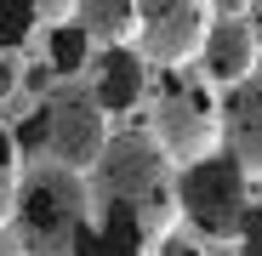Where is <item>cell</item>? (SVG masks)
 Wrapping results in <instances>:
<instances>
[{"mask_svg":"<svg viewBox=\"0 0 262 256\" xmlns=\"http://www.w3.org/2000/svg\"><path fill=\"white\" fill-rule=\"evenodd\" d=\"M85 199H92V222L154 250L171 228H177V165L160 154V143L148 131H108L92 182H85Z\"/></svg>","mask_w":262,"mask_h":256,"instance_id":"1","label":"cell"},{"mask_svg":"<svg viewBox=\"0 0 262 256\" xmlns=\"http://www.w3.org/2000/svg\"><path fill=\"white\" fill-rule=\"evenodd\" d=\"M6 228L17 234V245L29 256H74L85 228H92V199H85L80 171L34 159L17 182V205H12Z\"/></svg>","mask_w":262,"mask_h":256,"instance_id":"2","label":"cell"},{"mask_svg":"<svg viewBox=\"0 0 262 256\" xmlns=\"http://www.w3.org/2000/svg\"><path fill=\"white\" fill-rule=\"evenodd\" d=\"M251 211V177L228 148H211L194 165H177V217L200 239H239V222Z\"/></svg>","mask_w":262,"mask_h":256,"instance_id":"3","label":"cell"},{"mask_svg":"<svg viewBox=\"0 0 262 256\" xmlns=\"http://www.w3.org/2000/svg\"><path fill=\"white\" fill-rule=\"evenodd\" d=\"M148 137L160 143V154L171 165H194L211 148H223V103H216V85L171 68V85L154 97V114H148Z\"/></svg>","mask_w":262,"mask_h":256,"instance_id":"4","label":"cell"},{"mask_svg":"<svg viewBox=\"0 0 262 256\" xmlns=\"http://www.w3.org/2000/svg\"><path fill=\"white\" fill-rule=\"evenodd\" d=\"M40 120H46V154H52V165H63V171H92L97 165V154L108 143V114L97 108V97L85 91V85L63 80L52 91V103L40 108Z\"/></svg>","mask_w":262,"mask_h":256,"instance_id":"5","label":"cell"},{"mask_svg":"<svg viewBox=\"0 0 262 256\" xmlns=\"http://www.w3.org/2000/svg\"><path fill=\"white\" fill-rule=\"evenodd\" d=\"M211 29V0H137V52L160 68H188Z\"/></svg>","mask_w":262,"mask_h":256,"instance_id":"6","label":"cell"},{"mask_svg":"<svg viewBox=\"0 0 262 256\" xmlns=\"http://www.w3.org/2000/svg\"><path fill=\"white\" fill-rule=\"evenodd\" d=\"M256 40H251V29H245V17L239 12H228V17H211V29H205V40H200V80L205 85H239V80H251L256 74Z\"/></svg>","mask_w":262,"mask_h":256,"instance_id":"7","label":"cell"},{"mask_svg":"<svg viewBox=\"0 0 262 256\" xmlns=\"http://www.w3.org/2000/svg\"><path fill=\"white\" fill-rule=\"evenodd\" d=\"M223 148L245 165V177H262V74L228 85V103H223Z\"/></svg>","mask_w":262,"mask_h":256,"instance_id":"8","label":"cell"},{"mask_svg":"<svg viewBox=\"0 0 262 256\" xmlns=\"http://www.w3.org/2000/svg\"><path fill=\"white\" fill-rule=\"evenodd\" d=\"M148 91V63L137 46H103L97 52V80H92V97L103 114H131Z\"/></svg>","mask_w":262,"mask_h":256,"instance_id":"9","label":"cell"},{"mask_svg":"<svg viewBox=\"0 0 262 256\" xmlns=\"http://www.w3.org/2000/svg\"><path fill=\"white\" fill-rule=\"evenodd\" d=\"M74 23L92 46H125L137 29V0H74Z\"/></svg>","mask_w":262,"mask_h":256,"instance_id":"10","label":"cell"},{"mask_svg":"<svg viewBox=\"0 0 262 256\" xmlns=\"http://www.w3.org/2000/svg\"><path fill=\"white\" fill-rule=\"evenodd\" d=\"M85 63H92V40H85V29L69 17V23H52L46 29V74L57 80H74Z\"/></svg>","mask_w":262,"mask_h":256,"instance_id":"11","label":"cell"},{"mask_svg":"<svg viewBox=\"0 0 262 256\" xmlns=\"http://www.w3.org/2000/svg\"><path fill=\"white\" fill-rule=\"evenodd\" d=\"M17 182H23V154H17V137H12V125H0V228L12 222Z\"/></svg>","mask_w":262,"mask_h":256,"instance_id":"12","label":"cell"},{"mask_svg":"<svg viewBox=\"0 0 262 256\" xmlns=\"http://www.w3.org/2000/svg\"><path fill=\"white\" fill-rule=\"evenodd\" d=\"M34 29V6L29 0H0V52H17Z\"/></svg>","mask_w":262,"mask_h":256,"instance_id":"13","label":"cell"},{"mask_svg":"<svg viewBox=\"0 0 262 256\" xmlns=\"http://www.w3.org/2000/svg\"><path fill=\"white\" fill-rule=\"evenodd\" d=\"M74 256H148L143 245H131V239H120V234H108V228H85V239H80V250Z\"/></svg>","mask_w":262,"mask_h":256,"instance_id":"14","label":"cell"},{"mask_svg":"<svg viewBox=\"0 0 262 256\" xmlns=\"http://www.w3.org/2000/svg\"><path fill=\"white\" fill-rule=\"evenodd\" d=\"M239 256H262V205H251L245 211V222H239Z\"/></svg>","mask_w":262,"mask_h":256,"instance_id":"15","label":"cell"},{"mask_svg":"<svg viewBox=\"0 0 262 256\" xmlns=\"http://www.w3.org/2000/svg\"><path fill=\"white\" fill-rule=\"evenodd\" d=\"M148 256H205V245H200V239H188V234H177V228H171V234H165V239H160V245H154Z\"/></svg>","mask_w":262,"mask_h":256,"instance_id":"16","label":"cell"},{"mask_svg":"<svg viewBox=\"0 0 262 256\" xmlns=\"http://www.w3.org/2000/svg\"><path fill=\"white\" fill-rule=\"evenodd\" d=\"M29 6H34V23H69L74 17V0H29Z\"/></svg>","mask_w":262,"mask_h":256,"instance_id":"17","label":"cell"},{"mask_svg":"<svg viewBox=\"0 0 262 256\" xmlns=\"http://www.w3.org/2000/svg\"><path fill=\"white\" fill-rule=\"evenodd\" d=\"M12 91H17V68H12V57H6V52H0V103H6Z\"/></svg>","mask_w":262,"mask_h":256,"instance_id":"18","label":"cell"},{"mask_svg":"<svg viewBox=\"0 0 262 256\" xmlns=\"http://www.w3.org/2000/svg\"><path fill=\"white\" fill-rule=\"evenodd\" d=\"M245 29H251V40H256V52H262V0H251V17H245Z\"/></svg>","mask_w":262,"mask_h":256,"instance_id":"19","label":"cell"},{"mask_svg":"<svg viewBox=\"0 0 262 256\" xmlns=\"http://www.w3.org/2000/svg\"><path fill=\"white\" fill-rule=\"evenodd\" d=\"M0 256H29V250L17 245V234H12V228H0Z\"/></svg>","mask_w":262,"mask_h":256,"instance_id":"20","label":"cell"}]
</instances>
